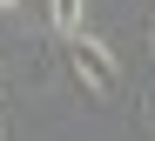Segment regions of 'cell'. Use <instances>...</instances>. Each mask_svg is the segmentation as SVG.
Wrapping results in <instances>:
<instances>
[{"label":"cell","instance_id":"obj_1","mask_svg":"<svg viewBox=\"0 0 155 141\" xmlns=\"http://www.w3.org/2000/svg\"><path fill=\"white\" fill-rule=\"evenodd\" d=\"M68 74H74V88H81L88 101H108V94L121 88V61L108 54V40L88 34V27L68 34Z\"/></svg>","mask_w":155,"mask_h":141},{"label":"cell","instance_id":"obj_2","mask_svg":"<svg viewBox=\"0 0 155 141\" xmlns=\"http://www.w3.org/2000/svg\"><path fill=\"white\" fill-rule=\"evenodd\" d=\"M47 20H54L61 34H81V20H88V0H47Z\"/></svg>","mask_w":155,"mask_h":141},{"label":"cell","instance_id":"obj_3","mask_svg":"<svg viewBox=\"0 0 155 141\" xmlns=\"http://www.w3.org/2000/svg\"><path fill=\"white\" fill-rule=\"evenodd\" d=\"M142 121H148V134H155V101H148V107H142Z\"/></svg>","mask_w":155,"mask_h":141},{"label":"cell","instance_id":"obj_4","mask_svg":"<svg viewBox=\"0 0 155 141\" xmlns=\"http://www.w3.org/2000/svg\"><path fill=\"white\" fill-rule=\"evenodd\" d=\"M0 141H7V114H0Z\"/></svg>","mask_w":155,"mask_h":141},{"label":"cell","instance_id":"obj_5","mask_svg":"<svg viewBox=\"0 0 155 141\" xmlns=\"http://www.w3.org/2000/svg\"><path fill=\"white\" fill-rule=\"evenodd\" d=\"M0 7H20V0H0Z\"/></svg>","mask_w":155,"mask_h":141}]
</instances>
